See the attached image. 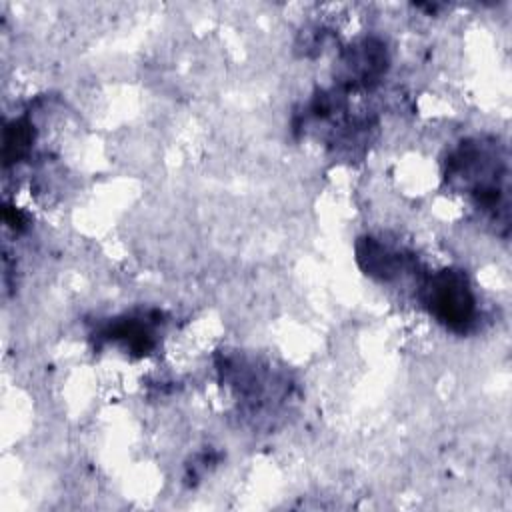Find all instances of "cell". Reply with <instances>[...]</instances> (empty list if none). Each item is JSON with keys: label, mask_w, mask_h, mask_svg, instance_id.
I'll use <instances>...</instances> for the list:
<instances>
[{"label": "cell", "mask_w": 512, "mask_h": 512, "mask_svg": "<svg viewBox=\"0 0 512 512\" xmlns=\"http://www.w3.org/2000/svg\"><path fill=\"white\" fill-rule=\"evenodd\" d=\"M428 302L436 318L454 330H464L476 312L468 280L458 270H444L432 278Z\"/></svg>", "instance_id": "1"}, {"label": "cell", "mask_w": 512, "mask_h": 512, "mask_svg": "<svg viewBox=\"0 0 512 512\" xmlns=\"http://www.w3.org/2000/svg\"><path fill=\"white\" fill-rule=\"evenodd\" d=\"M30 128L32 126L24 120L12 122L6 128V134H4V160L6 162L20 160L30 150V144H32V130Z\"/></svg>", "instance_id": "2"}]
</instances>
